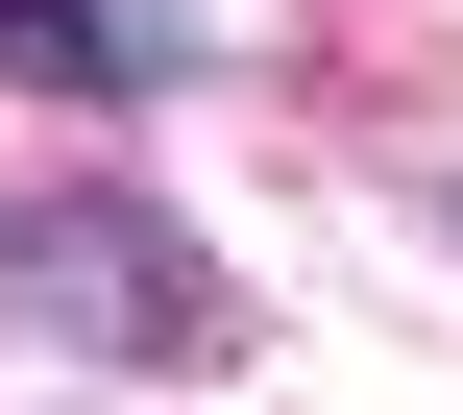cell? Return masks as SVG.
I'll return each mask as SVG.
<instances>
[{"label": "cell", "mask_w": 463, "mask_h": 415, "mask_svg": "<svg viewBox=\"0 0 463 415\" xmlns=\"http://www.w3.org/2000/svg\"><path fill=\"white\" fill-rule=\"evenodd\" d=\"M0 343H49V367H122V391H220L244 367V318H220V269L122 196V171H73V196H0Z\"/></svg>", "instance_id": "cell-1"}]
</instances>
